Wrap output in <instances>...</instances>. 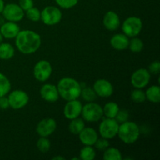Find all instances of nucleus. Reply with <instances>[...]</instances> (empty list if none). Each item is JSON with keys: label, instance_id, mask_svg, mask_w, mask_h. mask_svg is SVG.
I'll list each match as a JSON object with an SVG mask.
<instances>
[{"label": "nucleus", "instance_id": "f257e3e1", "mask_svg": "<svg viewBox=\"0 0 160 160\" xmlns=\"http://www.w3.org/2000/svg\"><path fill=\"white\" fill-rule=\"evenodd\" d=\"M42 40L38 33L32 31H20L16 37V45L23 54L34 53L40 48Z\"/></svg>", "mask_w": 160, "mask_h": 160}, {"label": "nucleus", "instance_id": "f03ea898", "mask_svg": "<svg viewBox=\"0 0 160 160\" xmlns=\"http://www.w3.org/2000/svg\"><path fill=\"white\" fill-rule=\"evenodd\" d=\"M59 95L67 101L77 99L81 95V87L79 83L71 78H64L57 86Z\"/></svg>", "mask_w": 160, "mask_h": 160}, {"label": "nucleus", "instance_id": "7ed1b4c3", "mask_svg": "<svg viewBox=\"0 0 160 160\" xmlns=\"http://www.w3.org/2000/svg\"><path fill=\"white\" fill-rule=\"evenodd\" d=\"M117 134L123 142L126 144H133L138 139L140 129L134 122L126 121L119 126Z\"/></svg>", "mask_w": 160, "mask_h": 160}, {"label": "nucleus", "instance_id": "20e7f679", "mask_svg": "<svg viewBox=\"0 0 160 160\" xmlns=\"http://www.w3.org/2000/svg\"><path fill=\"white\" fill-rule=\"evenodd\" d=\"M83 118L88 122H97L102 117L103 109L99 105L90 102L82 107Z\"/></svg>", "mask_w": 160, "mask_h": 160}, {"label": "nucleus", "instance_id": "39448f33", "mask_svg": "<svg viewBox=\"0 0 160 160\" xmlns=\"http://www.w3.org/2000/svg\"><path fill=\"white\" fill-rule=\"evenodd\" d=\"M41 19L46 25L57 24L62 19V12L59 8L49 6L45 7L41 12Z\"/></svg>", "mask_w": 160, "mask_h": 160}, {"label": "nucleus", "instance_id": "423d86ee", "mask_svg": "<svg viewBox=\"0 0 160 160\" xmlns=\"http://www.w3.org/2000/svg\"><path fill=\"white\" fill-rule=\"evenodd\" d=\"M119 123L114 118H106L99 126V133L102 137L106 139H111L118 133Z\"/></svg>", "mask_w": 160, "mask_h": 160}, {"label": "nucleus", "instance_id": "0eeeda50", "mask_svg": "<svg viewBox=\"0 0 160 160\" xmlns=\"http://www.w3.org/2000/svg\"><path fill=\"white\" fill-rule=\"evenodd\" d=\"M142 29V21L140 18L136 17H128L124 20L122 26V30L128 37H135L141 32Z\"/></svg>", "mask_w": 160, "mask_h": 160}, {"label": "nucleus", "instance_id": "6e6552de", "mask_svg": "<svg viewBox=\"0 0 160 160\" xmlns=\"http://www.w3.org/2000/svg\"><path fill=\"white\" fill-rule=\"evenodd\" d=\"M10 107L14 109H19L24 107L29 101L28 94L22 90H16L11 92L8 97Z\"/></svg>", "mask_w": 160, "mask_h": 160}, {"label": "nucleus", "instance_id": "1a4fd4ad", "mask_svg": "<svg viewBox=\"0 0 160 160\" xmlns=\"http://www.w3.org/2000/svg\"><path fill=\"white\" fill-rule=\"evenodd\" d=\"M3 17L9 21L17 22L23 18L24 12L19 5L10 3L4 6L2 11Z\"/></svg>", "mask_w": 160, "mask_h": 160}, {"label": "nucleus", "instance_id": "9d476101", "mask_svg": "<svg viewBox=\"0 0 160 160\" xmlns=\"http://www.w3.org/2000/svg\"><path fill=\"white\" fill-rule=\"evenodd\" d=\"M52 69L51 64L46 60H41L34 66V78L38 81L43 82L49 78L52 74Z\"/></svg>", "mask_w": 160, "mask_h": 160}, {"label": "nucleus", "instance_id": "9b49d317", "mask_svg": "<svg viewBox=\"0 0 160 160\" xmlns=\"http://www.w3.org/2000/svg\"><path fill=\"white\" fill-rule=\"evenodd\" d=\"M151 75L146 69H139L134 72L131 76V84L137 88H142L148 85Z\"/></svg>", "mask_w": 160, "mask_h": 160}, {"label": "nucleus", "instance_id": "f8f14e48", "mask_svg": "<svg viewBox=\"0 0 160 160\" xmlns=\"http://www.w3.org/2000/svg\"><path fill=\"white\" fill-rule=\"evenodd\" d=\"M82 105L81 102L77 99L68 101L63 109V114L66 118L69 120H73L77 118L81 114Z\"/></svg>", "mask_w": 160, "mask_h": 160}, {"label": "nucleus", "instance_id": "ddd939ff", "mask_svg": "<svg viewBox=\"0 0 160 160\" xmlns=\"http://www.w3.org/2000/svg\"><path fill=\"white\" fill-rule=\"evenodd\" d=\"M56 129V120L52 118L41 120L37 126V132L41 137H48L51 135Z\"/></svg>", "mask_w": 160, "mask_h": 160}, {"label": "nucleus", "instance_id": "4468645a", "mask_svg": "<svg viewBox=\"0 0 160 160\" xmlns=\"http://www.w3.org/2000/svg\"><path fill=\"white\" fill-rule=\"evenodd\" d=\"M94 91L96 95L102 98L111 96L113 93V88L109 81L105 79H100L94 84Z\"/></svg>", "mask_w": 160, "mask_h": 160}, {"label": "nucleus", "instance_id": "2eb2a0df", "mask_svg": "<svg viewBox=\"0 0 160 160\" xmlns=\"http://www.w3.org/2000/svg\"><path fill=\"white\" fill-rule=\"evenodd\" d=\"M40 93L42 98L49 102L57 101L59 96L57 88L51 84H46L42 86Z\"/></svg>", "mask_w": 160, "mask_h": 160}, {"label": "nucleus", "instance_id": "dca6fc26", "mask_svg": "<svg viewBox=\"0 0 160 160\" xmlns=\"http://www.w3.org/2000/svg\"><path fill=\"white\" fill-rule=\"evenodd\" d=\"M79 138L81 142L84 145L92 146L95 145L96 141L98 140V134L93 128H84L79 134Z\"/></svg>", "mask_w": 160, "mask_h": 160}, {"label": "nucleus", "instance_id": "f3484780", "mask_svg": "<svg viewBox=\"0 0 160 160\" xmlns=\"http://www.w3.org/2000/svg\"><path fill=\"white\" fill-rule=\"evenodd\" d=\"M20 32V27L15 22L9 21L4 23L0 28V33L6 38H13Z\"/></svg>", "mask_w": 160, "mask_h": 160}, {"label": "nucleus", "instance_id": "a211bd4d", "mask_svg": "<svg viewBox=\"0 0 160 160\" xmlns=\"http://www.w3.org/2000/svg\"><path fill=\"white\" fill-rule=\"evenodd\" d=\"M120 18L115 12L109 11L103 18V24L109 31H115L120 26Z\"/></svg>", "mask_w": 160, "mask_h": 160}, {"label": "nucleus", "instance_id": "6ab92c4d", "mask_svg": "<svg viewBox=\"0 0 160 160\" xmlns=\"http://www.w3.org/2000/svg\"><path fill=\"white\" fill-rule=\"evenodd\" d=\"M110 44L113 48L117 50H124L128 48L129 39L125 34H118L111 38Z\"/></svg>", "mask_w": 160, "mask_h": 160}, {"label": "nucleus", "instance_id": "aec40b11", "mask_svg": "<svg viewBox=\"0 0 160 160\" xmlns=\"http://www.w3.org/2000/svg\"><path fill=\"white\" fill-rule=\"evenodd\" d=\"M14 48L10 44L0 43V59L7 60L14 56Z\"/></svg>", "mask_w": 160, "mask_h": 160}, {"label": "nucleus", "instance_id": "412c9836", "mask_svg": "<svg viewBox=\"0 0 160 160\" xmlns=\"http://www.w3.org/2000/svg\"><path fill=\"white\" fill-rule=\"evenodd\" d=\"M145 96L148 100L154 103L160 102V88L159 86H151L145 92Z\"/></svg>", "mask_w": 160, "mask_h": 160}, {"label": "nucleus", "instance_id": "4be33fe9", "mask_svg": "<svg viewBox=\"0 0 160 160\" xmlns=\"http://www.w3.org/2000/svg\"><path fill=\"white\" fill-rule=\"evenodd\" d=\"M72 121L69 125V130L73 134H79L84 128V122L82 119L77 118L71 120Z\"/></svg>", "mask_w": 160, "mask_h": 160}, {"label": "nucleus", "instance_id": "5701e85b", "mask_svg": "<svg viewBox=\"0 0 160 160\" xmlns=\"http://www.w3.org/2000/svg\"><path fill=\"white\" fill-rule=\"evenodd\" d=\"M102 109L103 114H105V116L107 118H115L120 109H119V106L117 103L110 102H108L107 104H106V106H104V109Z\"/></svg>", "mask_w": 160, "mask_h": 160}, {"label": "nucleus", "instance_id": "b1692460", "mask_svg": "<svg viewBox=\"0 0 160 160\" xmlns=\"http://www.w3.org/2000/svg\"><path fill=\"white\" fill-rule=\"evenodd\" d=\"M11 89L10 81L3 73H0V97L5 96Z\"/></svg>", "mask_w": 160, "mask_h": 160}, {"label": "nucleus", "instance_id": "393cba45", "mask_svg": "<svg viewBox=\"0 0 160 160\" xmlns=\"http://www.w3.org/2000/svg\"><path fill=\"white\" fill-rule=\"evenodd\" d=\"M103 159L105 160H121L120 152L115 148H108L105 150Z\"/></svg>", "mask_w": 160, "mask_h": 160}, {"label": "nucleus", "instance_id": "a878e982", "mask_svg": "<svg viewBox=\"0 0 160 160\" xmlns=\"http://www.w3.org/2000/svg\"><path fill=\"white\" fill-rule=\"evenodd\" d=\"M80 157L83 160H93L95 158V151L90 145H86L81 150Z\"/></svg>", "mask_w": 160, "mask_h": 160}, {"label": "nucleus", "instance_id": "bb28decb", "mask_svg": "<svg viewBox=\"0 0 160 160\" xmlns=\"http://www.w3.org/2000/svg\"><path fill=\"white\" fill-rule=\"evenodd\" d=\"M81 95L84 100L88 102H92L96 98V93L94 91V89L90 88H81Z\"/></svg>", "mask_w": 160, "mask_h": 160}, {"label": "nucleus", "instance_id": "cd10ccee", "mask_svg": "<svg viewBox=\"0 0 160 160\" xmlns=\"http://www.w3.org/2000/svg\"><path fill=\"white\" fill-rule=\"evenodd\" d=\"M131 99L136 103H142L144 102L146 99V96H145V93L140 90V88H138L136 90H134L131 92Z\"/></svg>", "mask_w": 160, "mask_h": 160}, {"label": "nucleus", "instance_id": "c85d7f7f", "mask_svg": "<svg viewBox=\"0 0 160 160\" xmlns=\"http://www.w3.org/2000/svg\"><path fill=\"white\" fill-rule=\"evenodd\" d=\"M129 48L133 52H139L143 49V42L141 39L137 38H133L131 42H129Z\"/></svg>", "mask_w": 160, "mask_h": 160}, {"label": "nucleus", "instance_id": "c756f323", "mask_svg": "<svg viewBox=\"0 0 160 160\" xmlns=\"http://www.w3.org/2000/svg\"><path fill=\"white\" fill-rule=\"evenodd\" d=\"M37 147L39 151L42 152H47L50 149L51 144H50L49 140L46 138V137H42L38 141Z\"/></svg>", "mask_w": 160, "mask_h": 160}, {"label": "nucleus", "instance_id": "7c9ffc66", "mask_svg": "<svg viewBox=\"0 0 160 160\" xmlns=\"http://www.w3.org/2000/svg\"><path fill=\"white\" fill-rule=\"evenodd\" d=\"M26 15L27 17L31 21L37 22L41 19V12L38 8L35 7H32L28 9L26 11Z\"/></svg>", "mask_w": 160, "mask_h": 160}, {"label": "nucleus", "instance_id": "2f4dec72", "mask_svg": "<svg viewBox=\"0 0 160 160\" xmlns=\"http://www.w3.org/2000/svg\"><path fill=\"white\" fill-rule=\"evenodd\" d=\"M56 2L63 9H70L78 4V0H56Z\"/></svg>", "mask_w": 160, "mask_h": 160}, {"label": "nucleus", "instance_id": "473e14b6", "mask_svg": "<svg viewBox=\"0 0 160 160\" xmlns=\"http://www.w3.org/2000/svg\"><path fill=\"white\" fill-rule=\"evenodd\" d=\"M128 118H129V113L127 110H120L119 109L118 112H117V116L115 117V120H117L118 123H123L124 122L128 121Z\"/></svg>", "mask_w": 160, "mask_h": 160}, {"label": "nucleus", "instance_id": "72a5a7b5", "mask_svg": "<svg viewBox=\"0 0 160 160\" xmlns=\"http://www.w3.org/2000/svg\"><path fill=\"white\" fill-rule=\"evenodd\" d=\"M95 148H96L97 149L100 150V151H104L106 148H109V142H108L107 139L102 138L101 139L98 138V140H97L96 142L95 143Z\"/></svg>", "mask_w": 160, "mask_h": 160}, {"label": "nucleus", "instance_id": "f704fd0d", "mask_svg": "<svg viewBox=\"0 0 160 160\" xmlns=\"http://www.w3.org/2000/svg\"><path fill=\"white\" fill-rule=\"evenodd\" d=\"M148 69H149V73H153V74H159L160 72V63L159 61L152 62Z\"/></svg>", "mask_w": 160, "mask_h": 160}, {"label": "nucleus", "instance_id": "c9c22d12", "mask_svg": "<svg viewBox=\"0 0 160 160\" xmlns=\"http://www.w3.org/2000/svg\"><path fill=\"white\" fill-rule=\"evenodd\" d=\"M23 10L27 11L28 9L33 7V1L32 0H20V5Z\"/></svg>", "mask_w": 160, "mask_h": 160}, {"label": "nucleus", "instance_id": "e433bc0d", "mask_svg": "<svg viewBox=\"0 0 160 160\" xmlns=\"http://www.w3.org/2000/svg\"><path fill=\"white\" fill-rule=\"evenodd\" d=\"M9 106V100L8 98H6L5 96L0 97V109H6Z\"/></svg>", "mask_w": 160, "mask_h": 160}, {"label": "nucleus", "instance_id": "4c0bfd02", "mask_svg": "<svg viewBox=\"0 0 160 160\" xmlns=\"http://www.w3.org/2000/svg\"><path fill=\"white\" fill-rule=\"evenodd\" d=\"M4 1L3 0H0V13L1 12H2L3 11V9H4Z\"/></svg>", "mask_w": 160, "mask_h": 160}, {"label": "nucleus", "instance_id": "58836bf2", "mask_svg": "<svg viewBox=\"0 0 160 160\" xmlns=\"http://www.w3.org/2000/svg\"><path fill=\"white\" fill-rule=\"evenodd\" d=\"M52 159L53 160H56V159H59V160L62 159V160H63V159H64L63 157H61V156H56V157H53Z\"/></svg>", "mask_w": 160, "mask_h": 160}, {"label": "nucleus", "instance_id": "ea45409f", "mask_svg": "<svg viewBox=\"0 0 160 160\" xmlns=\"http://www.w3.org/2000/svg\"><path fill=\"white\" fill-rule=\"evenodd\" d=\"M2 38H3L2 35V34H1V33H0V43H1V42H2Z\"/></svg>", "mask_w": 160, "mask_h": 160}]
</instances>
